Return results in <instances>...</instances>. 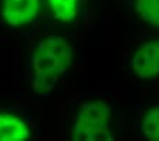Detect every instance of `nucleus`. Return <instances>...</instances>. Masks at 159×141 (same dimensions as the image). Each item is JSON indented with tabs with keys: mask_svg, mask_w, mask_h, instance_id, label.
<instances>
[{
	"mask_svg": "<svg viewBox=\"0 0 159 141\" xmlns=\"http://www.w3.org/2000/svg\"><path fill=\"white\" fill-rule=\"evenodd\" d=\"M74 49L63 37L48 36L37 43L31 53V88L39 96H47L71 68Z\"/></svg>",
	"mask_w": 159,
	"mask_h": 141,
	"instance_id": "nucleus-1",
	"label": "nucleus"
},
{
	"mask_svg": "<svg viewBox=\"0 0 159 141\" xmlns=\"http://www.w3.org/2000/svg\"><path fill=\"white\" fill-rule=\"evenodd\" d=\"M112 108L105 100H87L78 107L71 127L74 141H112Z\"/></svg>",
	"mask_w": 159,
	"mask_h": 141,
	"instance_id": "nucleus-2",
	"label": "nucleus"
},
{
	"mask_svg": "<svg viewBox=\"0 0 159 141\" xmlns=\"http://www.w3.org/2000/svg\"><path fill=\"white\" fill-rule=\"evenodd\" d=\"M129 68L139 80L159 78V40H148L139 44L129 59Z\"/></svg>",
	"mask_w": 159,
	"mask_h": 141,
	"instance_id": "nucleus-3",
	"label": "nucleus"
},
{
	"mask_svg": "<svg viewBox=\"0 0 159 141\" xmlns=\"http://www.w3.org/2000/svg\"><path fill=\"white\" fill-rule=\"evenodd\" d=\"M40 7V0H2L0 14L7 26L23 27L36 20Z\"/></svg>",
	"mask_w": 159,
	"mask_h": 141,
	"instance_id": "nucleus-4",
	"label": "nucleus"
},
{
	"mask_svg": "<svg viewBox=\"0 0 159 141\" xmlns=\"http://www.w3.org/2000/svg\"><path fill=\"white\" fill-rule=\"evenodd\" d=\"M31 137L29 124L11 113H0V141H24Z\"/></svg>",
	"mask_w": 159,
	"mask_h": 141,
	"instance_id": "nucleus-5",
	"label": "nucleus"
},
{
	"mask_svg": "<svg viewBox=\"0 0 159 141\" xmlns=\"http://www.w3.org/2000/svg\"><path fill=\"white\" fill-rule=\"evenodd\" d=\"M53 17L60 23H74L78 19L81 0H47Z\"/></svg>",
	"mask_w": 159,
	"mask_h": 141,
	"instance_id": "nucleus-6",
	"label": "nucleus"
},
{
	"mask_svg": "<svg viewBox=\"0 0 159 141\" xmlns=\"http://www.w3.org/2000/svg\"><path fill=\"white\" fill-rule=\"evenodd\" d=\"M134 12L141 21L159 29V0H134Z\"/></svg>",
	"mask_w": 159,
	"mask_h": 141,
	"instance_id": "nucleus-7",
	"label": "nucleus"
},
{
	"mask_svg": "<svg viewBox=\"0 0 159 141\" xmlns=\"http://www.w3.org/2000/svg\"><path fill=\"white\" fill-rule=\"evenodd\" d=\"M139 130L149 141H159V104L149 107L139 121Z\"/></svg>",
	"mask_w": 159,
	"mask_h": 141,
	"instance_id": "nucleus-8",
	"label": "nucleus"
}]
</instances>
